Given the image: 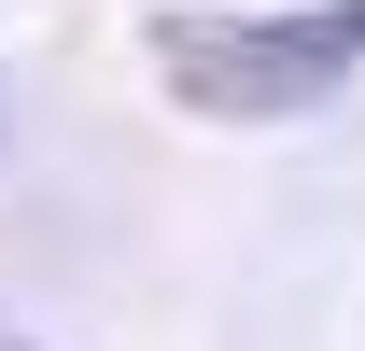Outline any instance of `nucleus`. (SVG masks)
<instances>
[{
	"label": "nucleus",
	"instance_id": "obj_1",
	"mask_svg": "<svg viewBox=\"0 0 365 351\" xmlns=\"http://www.w3.org/2000/svg\"><path fill=\"white\" fill-rule=\"evenodd\" d=\"M365 56V0H323V14H253V29H155V71H169L197 113H309L337 71Z\"/></svg>",
	"mask_w": 365,
	"mask_h": 351
},
{
	"label": "nucleus",
	"instance_id": "obj_2",
	"mask_svg": "<svg viewBox=\"0 0 365 351\" xmlns=\"http://www.w3.org/2000/svg\"><path fill=\"white\" fill-rule=\"evenodd\" d=\"M0 351H14V337H0Z\"/></svg>",
	"mask_w": 365,
	"mask_h": 351
}]
</instances>
